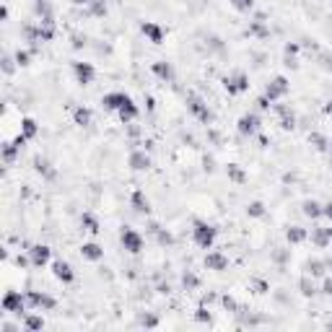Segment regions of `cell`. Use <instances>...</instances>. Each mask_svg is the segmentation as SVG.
Here are the masks:
<instances>
[{
  "mask_svg": "<svg viewBox=\"0 0 332 332\" xmlns=\"http://www.w3.org/2000/svg\"><path fill=\"white\" fill-rule=\"evenodd\" d=\"M0 21H8V6L0 8Z\"/></svg>",
  "mask_w": 332,
  "mask_h": 332,
  "instance_id": "obj_51",
  "label": "cell"
},
{
  "mask_svg": "<svg viewBox=\"0 0 332 332\" xmlns=\"http://www.w3.org/2000/svg\"><path fill=\"white\" fill-rule=\"evenodd\" d=\"M322 294H324V296H332V278H324V283H322Z\"/></svg>",
  "mask_w": 332,
  "mask_h": 332,
  "instance_id": "obj_46",
  "label": "cell"
},
{
  "mask_svg": "<svg viewBox=\"0 0 332 332\" xmlns=\"http://www.w3.org/2000/svg\"><path fill=\"white\" fill-rule=\"evenodd\" d=\"M140 31H143V36L151 42V45H163V39H166V29L161 24H156V21H143Z\"/></svg>",
  "mask_w": 332,
  "mask_h": 332,
  "instance_id": "obj_11",
  "label": "cell"
},
{
  "mask_svg": "<svg viewBox=\"0 0 332 332\" xmlns=\"http://www.w3.org/2000/svg\"><path fill=\"white\" fill-rule=\"evenodd\" d=\"M26 301H29V306L36 309V312H50V309L57 306V301H55L50 294H45V291H26Z\"/></svg>",
  "mask_w": 332,
  "mask_h": 332,
  "instance_id": "obj_8",
  "label": "cell"
},
{
  "mask_svg": "<svg viewBox=\"0 0 332 332\" xmlns=\"http://www.w3.org/2000/svg\"><path fill=\"white\" fill-rule=\"evenodd\" d=\"M304 216L312 218V221L322 218V216H324V205L317 202V200H306V202H304Z\"/></svg>",
  "mask_w": 332,
  "mask_h": 332,
  "instance_id": "obj_24",
  "label": "cell"
},
{
  "mask_svg": "<svg viewBox=\"0 0 332 332\" xmlns=\"http://www.w3.org/2000/svg\"><path fill=\"white\" fill-rule=\"evenodd\" d=\"M156 236H158V244H174V236L169 231H158V226H153Z\"/></svg>",
  "mask_w": 332,
  "mask_h": 332,
  "instance_id": "obj_40",
  "label": "cell"
},
{
  "mask_svg": "<svg viewBox=\"0 0 332 332\" xmlns=\"http://www.w3.org/2000/svg\"><path fill=\"white\" fill-rule=\"evenodd\" d=\"M327 327H329V329H332V322H327Z\"/></svg>",
  "mask_w": 332,
  "mask_h": 332,
  "instance_id": "obj_55",
  "label": "cell"
},
{
  "mask_svg": "<svg viewBox=\"0 0 332 332\" xmlns=\"http://www.w3.org/2000/svg\"><path fill=\"white\" fill-rule=\"evenodd\" d=\"M26 255L31 260V267H45L50 260H52V249L47 244H31L26 249Z\"/></svg>",
  "mask_w": 332,
  "mask_h": 332,
  "instance_id": "obj_9",
  "label": "cell"
},
{
  "mask_svg": "<svg viewBox=\"0 0 332 332\" xmlns=\"http://www.w3.org/2000/svg\"><path fill=\"white\" fill-rule=\"evenodd\" d=\"M202 265H205L208 270H213V273H223V270L229 267V257H226L223 252H208L205 260H202Z\"/></svg>",
  "mask_w": 332,
  "mask_h": 332,
  "instance_id": "obj_15",
  "label": "cell"
},
{
  "mask_svg": "<svg viewBox=\"0 0 332 332\" xmlns=\"http://www.w3.org/2000/svg\"><path fill=\"white\" fill-rule=\"evenodd\" d=\"M73 75L80 86H91L94 78H96V68L91 63H73Z\"/></svg>",
  "mask_w": 332,
  "mask_h": 332,
  "instance_id": "obj_12",
  "label": "cell"
},
{
  "mask_svg": "<svg viewBox=\"0 0 332 332\" xmlns=\"http://www.w3.org/2000/svg\"><path fill=\"white\" fill-rule=\"evenodd\" d=\"M309 143H314V148H317V151H324V148L329 146V143H327L319 133H312V135H309Z\"/></svg>",
  "mask_w": 332,
  "mask_h": 332,
  "instance_id": "obj_39",
  "label": "cell"
},
{
  "mask_svg": "<svg viewBox=\"0 0 332 332\" xmlns=\"http://www.w3.org/2000/svg\"><path fill=\"white\" fill-rule=\"evenodd\" d=\"M151 70H153L156 78H161V80H166V83H172V80H174V68H172V63H166V60L153 63Z\"/></svg>",
  "mask_w": 332,
  "mask_h": 332,
  "instance_id": "obj_19",
  "label": "cell"
},
{
  "mask_svg": "<svg viewBox=\"0 0 332 332\" xmlns=\"http://www.w3.org/2000/svg\"><path fill=\"white\" fill-rule=\"evenodd\" d=\"M26 294H21V291H6V296H3V312L6 314H26Z\"/></svg>",
  "mask_w": 332,
  "mask_h": 332,
  "instance_id": "obj_4",
  "label": "cell"
},
{
  "mask_svg": "<svg viewBox=\"0 0 332 332\" xmlns=\"http://www.w3.org/2000/svg\"><path fill=\"white\" fill-rule=\"evenodd\" d=\"M140 327H158V317H153V314H146V317H140Z\"/></svg>",
  "mask_w": 332,
  "mask_h": 332,
  "instance_id": "obj_44",
  "label": "cell"
},
{
  "mask_svg": "<svg viewBox=\"0 0 332 332\" xmlns=\"http://www.w3.org/2000/svg\"><path fill=\"white\" fill-rule=\"evenodd\" d=\"M138 114H140V109H138V104H135V101L125 104V107L117 112V117H119L125 125H128V122H135V119H138Z\"/></svg>",
  "mask_w": 332,
  "mask_h": 332,
  "instance_id": "obj_23",
  "label": "cell"
},
{
  "mask_svg": "<svg viewBox=\"0 0 332 332\" xmlns=\"http://www.w3.org/2000/svg\"><path fill=\"white\" fill-rule=\"evenodd\" d=\"M80 257L89 262H99V260H104V246H99L96 241H86L80 246Z\"/></svg>",
  "mask_w": 332,
  "mask_h": 332,
  "instance_id": "obj_17",
  "label": "cell"
},
{
  "mask_svg": "<svg viewBox=\"0 0 332 332\" xmlns=\"http://www.w3.org/2000/svg\"><path fill=\"white\" fill-rule=\"evenodd\" d=\"M16 265H18V267H31V260H29V255H26V257H24V255H18V257H16Z\"/></svg>",
  "mask_w": 332,
  "mask_h": 332,
  "instance_id": "obj_47",
  "label": "cell"
},
{
  "mask_svg": "<svg viewBox=\"0 0 332 332\" xmlns=\"http://www.w3.org/2000/svg\"><path fill=\"white\" fill-rule=\"evenodd\" d=\"M309 239H312V244H314L317 249H324V246H329V244H332V234H329V229H324V226L312 229Z\"/></svg>",
  "mask_w": 332,
  "mask_h": 332,
  "instance_id": "obj_18",
  "label": "cell"
},
{
  "mask_svg": "<svg viewBox=\"0 0 332 332\" xmlns=\"http://www.w3.org/2000/svg\"><path fill=\"white\" fill-rule=\"evenodd\" d=\"M216 236H218V229L213 223H205V221H195V229H192V239L200 249H213L216 244Z\"/></svg>",
  "mask_w": 332,
  "mask_h": 332,
  "instance_id": "obj_1",
  "label": "cell"
},
{
  "mask_svg": "<svg viewBox=\"0 0 332 332\" xmlns=\"http://www.w3.org/2000/svg\"><path fill=\"white\" fill-rule=\"evenodd\" d=\"M270 107H273V101H270V99H267V96H265V94H262V96H260V99H257V109H262V112H267V109H270Z\"/></svg>",
  "mask_w": 332,
  "mask_h": 332,
  "instance_id": "obj_45",
  "label": "cell"
},
{
  "mask_svg": "<svg viewBox=\"0 0 332 332\" xmlns=\"http://www.w3.org/2000/svg\"><path fill=\"white\" fill-rule=\"evenodd\" d=\"M182 288H184V291H197V288H200V278H197L192 270H187V273L182 275Z\"/></svg>",
  "mask_w": 332,
  "mask_h": 332,
  "instance_id": "obj_32",
  "label": "cell"
},
{
  "mask_svg": "<svg viewBox=\"0 0 332 332\" xmlns=\"http://www.w3.org/2000/svg\"><path fill=\"white\" fill-rule=\"evenodd\" d=\"M91 119H94V112H91L89 107H78V109H73V122L80 125V128H89Z\"/></svg>",
  "mask_w": 332,
  "mask_h": 332,
  "instance_id": "obj_22",
  "label": "cell"
},
{
  "mask_svg": "<svg viewBox=\"0 0 332 332\" xmlns=\"http://www.w3.org/2000/svg\"><path fill=\"white\" fill-rule=\"evenodd\" d=\"M187 109H190L200 122H205V125H211V122H213V112H211V107H208L197 94H187Z\"/></svg>",
  "mask_w": 332,
  "mask_h": 332,
  "instance_id": "obj_7",
  "label": "cell"
},
{
  "mask_svg": "<svg viewBox=\"0 0 332 332\" xmlns=\"http://www.w3.org/2000/svg\"><path fill=\"white\" fill-rule=\"evenodd\" d=\"M130 101H133V96L125 94V91H112V94H104V96H101V107H104L107 112H119L125 104H130Z\"/></svg>",
  "mask_w": 332,
  "mask_h": 332,
  "instance_id": "obj_10",
  "label": "cell"
},
{
  "mask_svg": "<svg viewBox=\"0 0 332 332\" xmlns=\"http://www.w3.org/2000/svg\"><path fill=\"white\" fill-rule=\"evenodd\" d=\"M260 128H262V119H260L257 112H244L236 122V130H239L241 138H255L260 133Z\"/></svg>",
  "mask_w": 332,
  "mask_h": 332,
  "instance_id": "obj_3",
  "label": "cell"
},
{
  "mask_svg": "<svg viewBox=\"0 0 332 332\" xmlns=\"http://www.w3.org/2000/svg\"><path fill=\"white\" fill-rule=\"evenodd\" d=\"M34 169H36L39 174H45V177H50V179L55 177V172L50 169V161H47V158H34Z\"/></svg>",
  "mask_w": 332,
  "mask_h": 332,
  "instance_id": "obj_34",
  "label": "cell"
},
{
  "mask_svg": "<svg viewBox=\"0 0 332 332\" xmlns=\"http://www.w3.org/2000/svg\"><path fill=\"white\" fill-rule=\"evenodd\" d=\"M80 226H83V231H89V234H99L101 231V226H99L94 213H83L80 216Z\"/></svg>",
  "mask_w": 332,
  "mask_h": 332,
  "instance_id": "obj_27",
  "label": "cell"
},
{
  "mask_svg": "<svg viewBox=\"0 0 332 332\" xmlns=\"http://www.w3.org/2000/svg\"><path fill=\"white\" fill-rule=\"evenodd\" d=\"M226 174H229V179L236 182V184H244V182H246V174H244V169H241L239 163H229V166H226Z\"/></svg>",
  "mask_w": 332,
  "mask_h": 332,
  "instance_id": "obj_28",
  "label": "cell"
},
{
  "mask_svg": "<svg viewBox=\"0 0 332 332\" xmlns=\"http://www.w3.org/2000/svg\"><path fill=\"white\" fill-rule=\"evenodd\" d=\"M249 34H257V36H267V34H270V29H265V26H262V21H255L252 26H249Z\"/></svg>",
  "mask_w": 332,
  "mask_h": 332,
  "instance_id": "obj_43",
  "label": "cell"
},
{
  "mask_svg": "<svg viewBox=\"0 0 332 332\" xmlns=\"http://www.w3.org/2000/svg\"><path fill=\"white\" fill-rule=\"evenodd\" d=\"M73 47H75V50H80V47H86V39H83V36H78V34H75V36H73Z\"/></svg>",
  "mask_w": 332,
  "mask_h": 332,
  "instance_id": "obj_48",
  "label": "cell"
},
{
  "mask_svg": "<svg viewBox=\"0 0 332 332\" xmlns=\"http://www.w3.org/2000/svg\"><path fill=\"white\" fill-rule=\"evenodd\" d=\"M195 319H197L200 324H211V322H213V314L208 312V306H205V304H200V306L195 309Z\"/></svg>",
  "mask_w": 332,
  "mask_h": 332,
  "instance_id": "obj_35",
  "label": "cell"
},
{
  "mask_svg": "<svg viewBox=\"0 0 332 332\" xmlns=\"http://www.w3.org/2000/svg\"><path fill=\"white\" fill-rule=\"evenodd\" d=\"M213 301H216V296H213V294H208V296H202V304H205V306H211Z\"/></svg>",
  "mask_w": 332,
  "mask_h": 332,
  "instance_id": "obj_49",
  "label": "cell"
},
{
  "mask_svg": "<svg viewBox=\"0 0 332 332\" xmlns=\"http://www.w3.org/2000/svg\"><path fill=\"white\" fill-rule=\"evenodd\" d=\"M329 234H332V226H329Z\"/></svg>",
  "mask_w": 332,
  "mask_h": 332,
  "instance_id": "obj_56",
  "label": "cell"
},
{
  "mask_svg": "<svg viewBox=\"0 0 332 332\" xmlns=\"http://www.w3.org/2000/svg\"><path fill=\"white\" fill-rule=\"evenodd\" d=\"M249 291L257 294V296H262V294H267V291H270V283L262 280V278H252V280H249Z\"/></svg>",
  "mask_w": 332,
  "mask_h": 332,
  "instance_id": "obj_31",
  "label": "cell"
},
{
  "mask_svg": "<svg viewBox=\"0 0 332 332\" xmlns=\"http://www.w3.org/2000/svg\"><path fill=\"white\" fill-rule=\"evenodd\" d=\"M13 57H16V63H18V68H26V65L31 63V52H29V50H18V52H16Z\"/></svg>",
  "mask_w": 332,
  "mask_h": 332,
  "instance_id": "obj_38",
  "label": "cell"
},
{
  "mask_svg": "<svg viewBox=\"0 0 332 332\" xmlns=\"http://www.w3.org/2000/svg\"><path fill=\"white\" fill-rule=\"evenodd\" d=\"M285 239H288V244H301V241L309 239V231L301 229V226H291V229L285 231Z\"/></svg>",
  "mask_w": 332,
  "mask_h": 332,
  "instance_id": "obj_25",
  "label": "cell"
},
{
  "mask_svg": "<svg viewBox=\"0 0 332 332\" xmlns=\"http://www.w3.org/2000/svg\"><path fill=\"white\" fill-rule=\"evenodd\" d=\"M18 151H21V146L13 140V143H3V161L6 163H13L16 161V156H18Z\"/></svg>",
  "mask_w": 332,
  "mask_h": 332,
  "instance_id": "obj_29",
  "label": "cell"
},
{
  "mask_svg": "<svg viewBox=\"0 0 332 332\" xmlns=\"http://www.w3.org/2000/svg\"><path fill=\"white\" fill-rule=\"evenodd\" d=\"M246 216H249V218H262V216H265V205H262L260 200L249 202V205H246Z\"/></svg>",
  "mask_w": 332,
  "mask_h": 332,
  "instance_id": "obj_33",
  "label": "cell"
},
{
  "mask_svg": "<svg viewBox=\"0 0 332 332\" xmlns=\"http://www.w3.org/2000/svg\"><path fill=\"white\" fill-rule=\"evenodd\" d=\"M16 65H18V63H16V57H11V55H6V57H3V73H6V75H11V73L16 70Z\"/></svg>",
  "mask_w": 332,
  "mask_h": 332,
  "instance_id": "obj_41",
  "label": "cell"
},
{
  "mask_svg": "<svg viewBox=\"0 0 332 332\" xmlns=\"http://www.w3.org/2000/svg\"><path fill=\"white\" fill-rule=\"evenodd\" d=\"M221 304H223L226 312H239V304H236L234 296H221Z\"/></svg>",
  "mask_w": 332,
  "mask_h": 332,
  "instance_id": "obj_42",
  "label": "cell"
},
{
  "mask_svg": "<svg viewBox=\"0 0 332 332\" xmlns=\"http://www.w3.org/2000/svg\"><path fill=\"white\" fill-rule=\"evenodd\" d=\"M288 91H291V80L285 78V75H275L267 86H265V96L275 104V101H280V99H285L288 96Z\"/></svg>",
  "mask_w": 332,
  "mask_h": 332,
  "instance_id": "obj_5",
  "label": "cell"
},
{
  "mask_svg": "<svg viewBox=\"0 0 332 332\" xmlns=\"http://www.w3.org/2000/svg\"><path fill=\"white\" fill-rule=\"evenodd\" d=\"M21 138H26V140H34L36 135H39V122L34 119V117H24L21 119V133H18Z\"/></svg>",
  "mask_w": 332,
  "mask_h": 332,
  "instance_id": "obj_20",
  "label": "cell"
},
{
  "mask_svg": "<svg viewBox=\"0 0 332 332\" xmlns=\"http://www.w3.org/2000/svg\"><path fill=\"white\" fill-rule=\"evenodd\" d=\"M47 322L42 314H24V329L26 332H39V329H45Z\"/></svg>",
  "mask_w": 332,
  "mask_h": 332,
  "instance_id": "obj_21",
  "label": "cell"
},
{
  "mask_svg": "<svg viewBox=\"0 0 332 332\" xmlns=\"http://www.w3.org/2000/svg\"><path fill=\"white\" fill-rule=\"evenodd\" d=\"M119 244H122L125 252H130V255H140V252H143V246H146V239H143L140 231H135V229H130V226H125L122 234H119Z\"/></svg>",
  "mask_w": 332,
  "mask_h": 332,
  "instance_id": "obj_2",
  "label": "cell"
},
{
  "mask_svg": "<svg viewBox=\"0 0 332 332\" xmlns=\"http://www.w3.org/2000/svg\"><path fill=\"white\" fill-rule=\"evenodd\" d=\"M52 275H55L60 283H65V285L75 280V270H73V265L65 262V260H55V262H52Z\"/></svg>",
  "mask_w": 332,
  "mask_h": 332,
  "instance_id": "obj_13",
  "label": "cell"
},
{
  "mask_svg": "<svg viewBox=\"0 0 332 332\" xmlns=\"http://www.w3.org/2000/svg\"><path fill=\"white\" fill-rule=\"evenodd\" d=\"M324 262L322 260H309L306 265H304V270H306V275H312V278H319V275H324Z\"/></svg>",
  "mask_w": 332,
  "mask_h": 332,
  "instance_id": "obj_30",
  "label": "cell"
},
{
  "mask_svg": "<svg viewBox=\"0 0 332 332\" xmlns=\"http://www.w3.org/2000/svg\"><path fill=\"white\" fill-rule=\"evenodd\" d=\"M324 218H329V221H332V202H327V205H324Z\"/></svg>",
  "mask_w": 332,
  "mask_h": 332,
  "instance_id": "obj_50",
  "label": "cell"
},
{
  "mask_svg": "<svg viewBox=\"0 0 332 332\" xmlns=\"http://www.w3.org/2000/svg\"><path fill=\"white\" fill-rule=\"evenodd\" d=\"M229 3H231L239 13H249V11L255 8V0H229Z\"/></svg>",
  "mask_w": 332,
  "mask_h": 332,
  "instance_id": "obj_37",
  "label": "cell"
},
{
  "mask_svg": "<svg viewBox=\"0 0 332 332\" xmlns=\"http://www.w3.org/2000/svg\"><path fill=\"white\" fill-rule=\"evenodd\" d=\"M299 291H301V296H306V299H312V296H317V294H319L317 285H314V278H312V275H304V278L299 280Z\"/></svg>",
  "mask_w": 332,
  "mask_h": 332,
  "instance_id": "obj_26",
  "label": "cell"
},
{
  "mask_svg": "<svg viewBox=\"0 0 332 332\" xmlns=\"http://www.w3.org/2000/svg\"><path fill=\"white\" fill-rule=\"evenodd\" d=\"M324 114H329V117H332V101H329V104H324Z\"/></svg>",
  "mask_w": 332,
  "mask_h": 332,
  "instance_id": "obj_52",
  "label": "cell"
},
{
  "mask_svg": "<svg viewBox=\"0 0 332 332\" xmlns=\"http://www.w3.org/2000/svg\"><path fill=\"white\" fill-rule=\"evenodd\" d=\"M130 205H133V211H135L138 216H148V213H151V200L146 197L143 190H135V192L130 195Z\"/></svg>",
  "mask_w": 332,
  "mask_h": 332,
  "instance_id": "obj_16",
  "label": "cell"
},
{
  "mask_svg": "<svg viewBox=\"0 0 332 332\" xmlns=\"http://www.w3.org/2000/svg\"><path fill=\"white\" fill-rule=\"evenodd\" d=\"M151 163H153V161H151V156H148L146 151H140V148H138V151H133V153H130V158H128V166H130L133 172H148V169H151Z\"/></svg>",
  "mask_w": 332,
  "mask_h": 332,
  "instance_id": "obj_14",
  "label": "cell"
},
{
  "mask_svg": "<svg viewBox=\"0 0 332 332\" xmlns=\"http://www.w3.org/2000/svg\"><path fill=\"white\" fill-rule=\"evenodd\" d=\"M223 89L229 91V96H241V94H246V91H249V75L239 70V73L223 78Z\"/></svg>",
  "mask_w": 332,
  "mask_h": 332,
  "instance_id": "obj_6",
  "label": "cell"
},
{
  "mask_svg": "<svg viewBox=\"0 0 332 332\" xmlns=\"http://www.w3.org/2000/svg\"><path fill=\"white\" fill-rule=\"evenodd\" d=\"M34 3H45V0H34Z\"/></svg>",
  "mask_w": 332,
  "mask_h": 332,
  "instance_id": "obj_54",
  "label": "cell"
},
{
  "mask_svg": "<svg viewBox=\"0 0 332 332\" xmlns=\"http://www.w3.org/2000/svg\"><path fill=\"white\" fill-rule=\"evenodd\" d=\"M89 13L91 16H107V3H104V0H91V3H89Z\"/></svg>",
  "mask_w": 332,
  "mask_h": 332,
  "instance_id": "obj_36",
  "label": "cell"
},
{
  "mask_svg": "<svg viewBox=\"0 0 332 332\" xmlns=\"http://www.w3.org/2000/svg\"><path fill=\"white\" fill-rule=\"evenodd\" d=\"M73 3H75V6H89L91 0H73Z\"/></svg>",
  "mask_w": 332,
  "mask_h": 332,
  "instance_id": "obj_53",
  "label": "cell"
}]
</instances>
